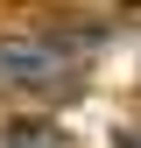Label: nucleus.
Segmentation results:
<instances>
[{
  "label": "nucleus",
  "instance_id": "f257e3e1",
  "mask_svg": "<svg viewBox=\"0 0 141 148\" xmlns=\"http://www.w3.org/2000/svg\"><path fill=\"white\" fill-rule=\"evenodd\" d=\"M78 78V49L57 35H0V92H57Z\"/></svg>",
  "mask_w": 141,
  "mask_h": 148
},
{
  "label": "nucleus",
  "instance_id": "f03ea898",
  "mask_svg": "<svg viewBox=\"0 0 141 148\" xmlns=\"http://www.w3.org/2000/svg\"><path fill=\"white\" fill-rule=\"evenodd\" d=\"M7 148H64V141L49 134V127H14V134H7Z\"/></svg>",
  "mask_w": 141,
  "mask_h": 148
},
{
  "label": "nucleus",
  "instance_id": "7ed1b4c3",
  "mask_svg": "<svg viewBox=\"0 0 141 148\" xmlns=\"http://www.w3.org/2000/svg\"><path fill=\"white\" fill-rule=\"evenodd\" d=\"M120 148H141V127H127V134H120Z\"/></svg>",
  "mask_w": 141,
  "mask_h": 148
}]
</instances>
